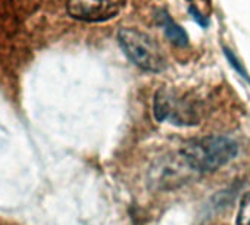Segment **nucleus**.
Listing matches in <instances>:
<instances>
[{
    "label": "nucleus",
    "instance_id": "2",
    "mask_svg": "<svg viewBox=\"0 0 250 225\" xmlns=\"http://www.w3.org/2000/svg\"><path fill=\"white\" fill-rule=\"evenodd\" d=\"M118 40L124 53L142 69L150 72H159L165 69L167 59L162 49L146 33H142L136 28H122L118 33Z\"/></svg>",
    "mask_w": 250,
    "mask_h": 225
},
{
    "label": "nucleus",
    "instance_id": "5",
    "mask_svg": "<svg viewBox=\"0 0 250 225\" xmlns=\"http://www.w3.org/2000/svg\"><path fill=\"white\" fill-rule=\"evenodd\" d=\"M187 2H188V12L196 20V22L202 27H208L212 14L210 0H187Z\"/></svg>",
    "mask_w": 250,
    "mask_h": 225
},
{
    "label": "nucleus",
    "instance_id": "6",
    "mask_svg": "<svg viewBox=\"0 0 250 225\" xmlns=\"http://www.w3.org/2000/svg\"><path fill=\"white\" fill-rule=\"evenodd\" d=\"M237 225H250V193L244 196L237 215Z\"/></svg>",
    "mask_w": 250,
    "mask_h": 225
},
{
    "label": "nucleus",
    "instance_id": "3",
    "mask_svg": "<svg viewBox=\"0 0 250 225\" xmlns=\"http://www.w3.org/2000/svg\"><path fill=\"white\" fill-rule=\"evenodd\" d=\"M125 0H68V14L85 22H102L115 18Z\"/></svg>",
    "mask_w": 250,
    "mask_h": 225
},
{
    "label": "nucleus",
    "instance_id": "4",
    "mask_svg": "<svg viewBox=\"0 0 250 225\" xmlns=\"http://www.w3.org/2000/svg\"><path fill=\"white\" fill-rule=\"evenodd\" d=\"M158 24L164 28V33H165L167 39L172 44L180 46V47H186L188 44V36H187V33L184 31V28H181L180 25H177L172 21V18L168 15V12H165V11H161L159 12Z\"/></svg>",
    "mask_w": 250,
    "mask_h": 225
},
{
    "label": "nucleus",
    "instance_id": "7",
    "mask_svg": "<svg viewBox=\"0 0 250 225\" xmlns=\"http://www.w3.org/2000/svg\"><path fill=\"white\" fill-rule=\"evenodd\" d=\"M224 55L227 56V59H228V62L231 63V66L246 80V81H249L250 82V78H249V75H247V71H246V68L240 63V61L232 55V52L229 50V49H227V47H224Z\"/></svg>",
    "mask_w": 250,
    "mask_h": 225
},
{
    "label": "nucleus",
    "instance_id": "1",
    "mask_svg": "<svg viewBox=\"0 0 250 225\" xmlns=\"http://www.w3.org/2000/svg\"><path fill=\"white\" fill-rule=\"evenodd\" d=\"M238 152L237 144L219 136H210L187 143L180 152L193 172H212L228 164Z\"/></svg>",
    "mask_w": 250,
    "mask_h": 225
}]
</instances>
